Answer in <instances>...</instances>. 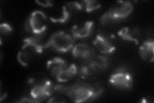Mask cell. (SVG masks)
<instances>
[{
    "instance_id": "cell-16",
    "label": "cell",
    "mask_w": 154,
    "mask_h": 103,
    "mask_svg": "<svg viewBox=\"0 0 154 103\" xmlns=\"http://www.w3.org/2000/svg\"><path fill=\"white\" fill-rule=\"evenodd\" d=\"M82 3L83 5V11L87 13H91L98 11L102 7L101 3L95 0H85L82 2Z\"/></svg>"
},
{
    "instance_id": "cell-1",
    "label": "cell",
    "mask_w": 154,
    "mask_h": 103,
    "mask_svg": "<svg viewBox=\"0 0 154 103\" xmlns=\"http://www.w3.org/2000/svg\"><path fill=\"white\" fill-rule=\"evenodd\" d=\"M54 90L67 97L72 102L77 103L93 101L103 91L100 85H92L88 82H77L69 85H55Z\"/></svg>"
},
{
    "instance_id": "cell-13",
    "label": "cell",
    "mask_w": 154,
    "mask_h": 103,
    "mask_svg": "<svg viewBox=\"0 0 154 103\" xmlns=\"http://www.w3.org/2000/svg\"><path fill=\"white\" fill-rule=\"evenodd\" d=\"M118 36L123 41L138 45L141 37V31L137 27H125L118 31Z\"/></svg>"
},
{
    "instance_id": "cell-11",
    "label": "cell",
    "mask_w": 154,
    "mask_h": 103,
    "mask_svg": "<svg viewBox=\"0 0 154 103\" xmlns=\"http://www.w3.org/2000/svg\"><path fill=\"white\" fill-rule=\"evenodd\" d=\"M94 29V21H86L74 25L71 28V34L76 40H84L92 36Z\"/></svg>"
},
{
    "instance_id": "cell-19",
    "label": "cell",
    "mask_w": 154,
    "mask_h": 103,
    "mask_svg": "<svg viewBox=\"0 0 154 103\" xmlns=\"http://www.w3.org/2000/svg\"><path fill=\"white\" fill-rule=\"evenodd\" d=\"M13 32L12 27L8 23H2L0 24V34H1V39L4 36H9Z\"/></svg>"
},
{
    "instance_id": "cell-4",
    "label": "cell",
    "mask_w": 154,
    "mask_h": 103,
    "mask_svg": "<svg viewBox=\"0 0 154 103\" xmlns=\"http://www.w3.org/2000/svg\"><path fill=\"white\" fill-rule=\"evenodd\" d=\"M45 50L41 37L29 36L24 39L23 44L17 56V61L23 66L27 67L37 56L42 54Z\"/></svg>"
},
{
    "instance_id": "cell-21",
    "label": "cell",
    "mask_w": 154,
    "mask_h": 103,
    "mask_svg": "<svg viewBox=\"0 0 154 103\" xmlns=\"http://www.w3.org/2000/svg\"><path fill=\"white\" fill-rule=\"evenodd\" d=\"M35 3L38 5L44 7H51L53 6V2L51 1H36Z\"/></svg>"
},
{
    "instance_id": "cell-3",
    "label": "cell",
    "mask_w": 154,
    "mask_h": 103,
    "mask_svg": "<svg viewBox=\"0 0 154 103\" xmlns=\"http://www.w3.org/2000/svg\"><path fill=\"white\" fill-rule=\"evenodd\" d=\"M46 69L55 81L60 83L70 82L77 76L78 72V66L75 64L69 63L60 57L48 60Z\"/></svg>"
},
{
    "instance_id": "cell-5",
    "label": "cell",
    "mask_w": 154,
    "mask_h": 103,
    "mask_svg": "<svg viewBox=\"0 0 154 103\" xmlns=\"http://www.w3.org/2000/svg\"><path fill=\"white\" fill-rule=\"evenodd\" d=\"M134 5L129 1H119L113 3L100 18L101 24L122 21L134 11Z\"/></svg>"
},
{
    "instance_id": "cell-15",
    "label": "cell",
    "mask_w": 154,
    "mask_h": 103,
    "mask_svg": "<svg viewBox=\"0 0 154 103\" xmlns=\"http://www.w3.org/2000/svg\"><path fill=\"white\" fill-rule=\"evenodd\" d=\"M95 66L100 71H103L107 69L110 65L109 58L105 55L99 54L95 55V56L91 60Z\"/></svg>"
},
{
    "instance_id": "cell-10",
    "label": "cell",
    "mask_w": 154,
    "mask_h": 103,
    "mask_svg": "<svg viewBox=\"0 0 154 103\" xmlns=\"http://www.w3.org/2000/svg\"><path fill=\"white\" fill-rule=\"evenodd\" d=\"M71 51L75 59L82 62L91 61L96 55L94 49L84 43L75 44Z\"/></svg>"
},
{
    "instance_id": "cell-18",
    "label": "cell",
    "mask_w": 154,
    "mask_h": 103,
    "mask_svg": "<svg viewBox=\"0 0 154 103\" xmlns=\"http://www.w3.org/2000/svg\"><path fill=\"white\" fill-rule=\"evenodd\" d=\"M65 6L69 11L71 15L79 14L83 11V5L82 2H68L66 4Z\"/></svg>"
},
{
    "instance_id": "cell-20",
    "label": "cell",
    "mask_w": 154,
    "mask_h": 103,
    "mask_svg": "<svg viewBox=\"0 0 154 103\" xmlns=\"http://www.w3.org/2000/svg\"><path fill=\"white\" fill-rule=\"evenodd\" d=\"M67 101L64 99V97H62V96H60L59 95H54L53 97H50L49 98V99L47 101L48 102H66Z\"/></svg>"
},
{
    "instance_id": "cell-8",
    "label": "cell",
    "mask_w": 154,
    "mask_h": 103,
    "mask_svg": "<svg viewBox=\"0 0 154 103\" xmlns=\"http://www.w3.org/2000/svg\"><path fill=\"white\" fill-rule=\"evenodd\" d=\"M25 28L30 36L41 37L48 28L46 14L41 11L32 12L26 19Z\"/></svg>"
},
{
    "instance_id": "cell-12",
    "label": "cell",
    "mask_w": 154,
    "mask_h": 103,
    "mask_svg": "<svg viewBox=\"0 0 154 103\" xmlns=\"http://www.w3.org/2000/svg\"><path fill=\"white\" fill-rule=\"evenodd\" d=\"M100 71L95 66L92 61L82 62V65L78 67L77 76L85 81L94 80L98 76Z\"/></svg>"
},
{
    "instance_id": "cell-2",
    "label": "cell",
    "mask_w": 154,
    "mask_h": 103,
    "mask_svg": "<svg viewBox=\"0 0 154 103\" xmlns=\"http://www.w3.org/2000/svg\"><path fill=\"white\" fill-rule=\"evenodd\" d=\"M55 85L51 79L44 76H36L29 79L26 92L27 96L32 102H42L55 92Z\"/></svg>"
},
{
    "instance_id": "cell-22",
    "label": "cell",
    "mask_w": 154,
    "mask_h": 103,
    "mask_svg": "<svg viewBox=\"0 0 154 103\" xmlns=\"http://www.w3.org/2000/svg\"><path fill=\"white\" fill-rule=\"evenodd\" d=\"M142 103H150L153 102V98L151 96H146L141 98V100L140 101Z\"/></svg>"
},
{
    "instance_id": "cell-14",
    "label": "cell",
    "mask_w": 154,
    "mask_h": 103,
    "mask_svg": "<svg viewBox=\"0 0 154 103\" xmlns=\"http://www.w3.org/2000/svg\"><path fill=\"white\" fill-rule=\"evenodd\" d=\"M138 54L141 60L146 63H153L154 60V41L149 39L143 41L138 49Z\"/></svg>"
},
{
    "instance_id": "cell-17",
    "label": "cell",
    "mask_w": 154,
    "mask_h": 103,
    "mask_svg": "<svg viewBox=\"0 0 154 103\" xmlns=\"http://www.w3.org/2000/svg\"><path fill=\"white\" fill-rule=\"evenodd\" d=\"M71 16V14L66 6H63L62 10V14L59 18H50V20L55 23H66L68 21Z\"/></svg>"
},
{
    "instance_id": "cell-7",
    "label": "cell",
    "mask_w": 154,
    "mask_h": 103,
    "mask_svg": "<svg viewBox=\"0 0 154 103\" xmlns=\"http://www.w3.org/2000/svg\"><path fill=\"white\" fill-rule=\"evenodd\" d=\"M109 85L113 92L117 94H127L134 85L133 76L126 68H119L110 76Z\"/></svg>"
},
{
    "instance_id": "cell-9",
    "label": "cell",
    "mask_w": 154,
    "mask_h": 103,
    "mask_svg": "<svg viewBox=\"0 0 154 103\" xmlns=\"http://www.w3.org/2000/svg\"><path fill=\"white\" fill-rule=\"evenodd\" d=\"M93 45L100 54L105 56L112 54L116 50V45L113 36L108 34L98 33L93 41Z\"/></svg>"
},
{
    "instance_id": "cell-6",
    "label": "cell",
    "mask_w": 154,
    "mask_h": 103,
    "mask_svg": "<svg viewBox=\"0 0 154 103\" xmlns=\"http://www.w3.org/2000/svg\"><path fill=\"white\" fill-rule=\"evenodd\" d=\"M75 41L76 40L71 34L62 31H57L44 43V48L58 53H65L72 50L76 44Z\"/></svg>"
}]
</instances>
